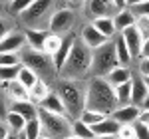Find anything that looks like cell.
Masks as SVG:
<instances>
[{"instance_id": "1", "label": "cell", "mask_w": 149, "mask_h": 139, "mask_svg": "<svg viewBox=\"0 0 149 139\" xmlns=\"http://www.w3.org/2000/svg\"><path fill=\"white\" fill-rule=\"evenodd\" d=\"M119 107L115 88L105 78H90L86 83V109L111 115Z\"/></svg>"}, {"instance_id": "2", "label": "cell", "mask_w": 149, "mask_h": 139, "mask_svg": "<svg viewBox=\"0 0 149 139\" xmlns=\"http://www.w3.org/2000/svg\"><path fill=\"white\" fill-rule=\"evenodd\" d=\"M92 58H93V50H90L84 42L76 40L64 68L60 70V80L80 81L81 78H86L92 72Z\"/></svg>"}, {"instance_id": "3", "label": "cell", "mask_w": 149, "mask_h": 139, "mask_svg": "<svg viewBox=\"0 0 149 139\" xmlns=\"http://www.w3.org/2000/svg\"><path fill=\"white\" fill-rule=\"evenodd\" d=\"M56 93L60 99L64 101V107L68 111L70 119H80L84 109H86V85L74 80H58L56 83Z\"/></svg>"}, {"instance_id": "4", "label": "cell", "mask_w": 149, "mask_h": 139, "mask_svg": "<svg viewBox=\"0 0 149 139\" xmlns=\"http://www.w3.org/2000/svg\"><path fill=\"white\" fill-rule=\"evenodd\" d=\"M20 60H22V66L30 68L32 72H36L40 80L58 78V70H56V64H54V58L48 56L46 52L32 50V48H24L22 52H20Z\"/></svg>"}, {"instance_id": "5", "label": "cell", "mask_w": 149, "mask_h": 139, "mask_svg": "<svg viewBox=\"0 0 149 139\" xmlns=\"http://www.w3.org/2000/svg\"><path fill=\"white\" fill-rule=\"evenodd\" d=\"M56 10V0H36L24 14H20V20L30 30H48L46 26H50Z\"/></svg>"}, {"instance_id": "6", "label": "cell", "mask_w": 149, "mask_h": 139, "mask_svg": "<svg viewBox=\"0 0 149 139\" xmlns=\"http://www.w3.org/2000/svg\"><path fill=\"white\" fill-rule=\"evenodd\" d=\"M38 119L42 123V135L50 139H66L72 135V119L68 115L50 113L46 109L38 111Z\"/></svg>"}, {"instance_id": "7", "label": "cell", "mask_w": 149, "mask_h": 139, "mask_svg": "<svg viewBox=\"0 0 149 139\" xmlns=\"http://www.w3.org/2000/svg\"><path fill=\"white\" fill-rule=\"evenodd\" d=\"M115 66H119L117 60V52H115V44L109 40L105 46L93 50V58H92V78H105Z\"/></svg>"}, {"instance_id": "8", "label": "cell", "mask_w": 149, "mask_h": 139, "mask_svg": "<svg viewBox=\"0 0 149 139\" xmlns=\"http://www.w3.org/2000/svg\"><path fill=\"white\" fill-rule=\"evenodd\" d=\"M74 22H76V14H74V10L68 8V6H62V8H58V10L54 12L48 30H50L52 34L66 36V34H70V30H72Z\"/></svg>"}, {"instance_id": "9", "label": "cell", "mask_w": 149, "mask_h": 139, "mask_svg": "<svg viewBox=\"0 0 149 139\" xmlns=\"http://www.w3.org/2000/svg\"><path fill=\"white\" fill-rule=\"evenodd\" d=\"M81 42L90 48V50H97V48L105 46V44L109 42V38H105V36L90 22V24H86V26L81 28Z\"/></svg>"}, {"instance_id": "10", "label": "cell", "mask_w": 149, "mask_h": 139, "mask_svg": "<svg viewBox=\"0 0 149 139\" xmlns=\"http://www.w3.org/2000/svg\"><path fill=\"white\" fill-rule=\"evenodd\" d=\"M24 48H28L26 34L20 32H10L2 42H0V54H20Z\"/></svg>"}, {"instance_id": "11", "label": "cell", "mask_w": 149, "mask_h": 139, "mask_svg": "<svg viewBox=\"0 0 149 139\" xmlns=\"http://www.w3.org/2000/svg\"><path fill=\"white\" fill-rule=\"evenodd\" d=\"M139 113H141V107L139 105L127 104V105H119L113 113H111V117H113L119 125H133V123H137Z\"/></svg>"}, {"instance_id": "12", "label": "cell", "mask_w": 149, "mask_h": 139, "mask_svg": "<svg viewBox=\"0 0 149 139\" xmlns=\"http://www.w3.org/2000/svg\"><path fill=\"white\" fill-rule=\"evenodd\" d=\"M86 10H88V16H90L92 20L105 18V16H111V14L117 12L115 6L111 4V0H88Z\"/></svg>"}, {"instance_id": "13", "label": "cell", "mask_w": 149, "mask_h": 139, "mask_svg": "<svg viewBox=\"0 0 149 139\" xmlns=\"http://www.w3.org/2000/svg\"><path fill=\"white\" fill-rule=\"evenodd\" d=\"M8 111H16V113H20L26 121H30V119L38 117L40 107H38L32 99H12L10 104H8Z\"/></svg>"}, {"instance_id": "14", "label": "cell", "mask_w": 149, "mask_h": 139, "mask_svg": "<svg viewBox=\"0 0 149 139\" xmlns=\"http://www.w3.org/2000/svg\"><path fill=\"white\" fill-rule=\"evenodd\" d=\"M121 36H123V40H125V44H127V48H129V52H131L133 60L139 58V54H141V46H143V36H141V32H139L135 26H131V28L123 30Z\"/></svg>"}, {"instance_id": "15", "label": "cell", "mask_w": 149, "mask_h": 139, "mask_svg": "<svg viewBox=\"0 0 149 139\" xmlns=\"http://www.w3.org/2000/svg\"><path fill=\"white\" fill-rule=\"evenodd\" d=\"M74 44H76V36L70 32V34L64 36V40H62V46H60V50H58L56 54L52 56V58H54V64H56L58 74H60V70L64 68V64H66V60H68V56H70V52H72V48H74Z\"/></svg>"}, {"instance_id": "16", "label": "cell", "mask_w": 149, "mask_h": 139, "mask_svg": "<svg viewBox=\"0 0 149 139\" xmlns=\"http://www.w3.org/2000/svg\"><path fill=\"white\" fill-rule=\"evenodd\" d=\"M135 22H137V16L133 14L131 8H123V10H117L113 14V24H115L117 34H121L123 30L131 28V26H135Z\"/></svg>"}, {"instance_id": "17", "label": "cell", "mask_w": 149, "mask_h": 139, "mask_svg": "<svg viewBox=\"0 0 149 139\" xmlns=\"http://www.w3.org/2000/svg\"><path fill=\"white\" fill-rule=\"evenodd\" d=\"M147 97H149V88L145 83V80H143V76L141 78H133L131 80V104L141 107Z\"/></svg>"}, {"instance_id": "18", "label": "cell", "mask_w": 149, "mask_h": 139, "mask_svg": "<svg viewBox=\"0 0 149 139\" xmlns=\"http://www.w3.org/2000/svg\"><path fill=\"white\" fill-rule=\"evenodd\" d=\"M38 107H40V109H46V111H50V113L68 115V111H66V107H64V101L60 99V95L56 93V90H52V93L48 95L42 104H38ZM68 117H70V115H68Z\"/></svg>"}, {"instance_id": "19", "label": "cell", "mask_w": 149, "mask_h": 139, "mask_svg": "<svg viewBox=\"0 0 149 139\" xmlns=\"http://www.w3.org/2000/svg\"><path fill=\"white\" fill-rule=\"evenodd\" d=\"M105 80L109 81L113 88H117V85H121V83H127V81L133 80V74H131V70L127 68V66H115V68L105 76Z\"/></svg>"}, {"instance_id": "20", "label": "cell", "mask_w": 149, "mask_h": 139, "mask_svg": "<svg viewBox=\"0 0 149 139\" xmlns=\"http://www.w3.org/2000/svg\"><path fill=\"white\" fill-rule=\"evenodd\" d=\"M24 34H26L28 48L44 52V42H46V38H48V34H50V30H30V28H28Z\"/></svg>"}, {"instance_id": "21", "label": "cell", "mask_w": 149, "mask_h": 139, "mask_svg": "<svg viewBox=\"0 0 149 139\" xmlns=\"http://www.w3.org/2000/svg\"><path fill=\"white\" fill-rule=\"evenodd\" d=\"M92 129H93L95 135H117L119 129H121V125H119L111 115H107L103 121H100L97 125H92Z\"/></svg>"}, {"instance_id": "22", "label": "cell", "mask_w": 149, "mask_h": 139, "mask_svg": "<svg viewBox=\"0 0 149 139\" xmlns=\"http://www.w3.org/2000/svg\"><path fill=\"white\" fill-rule=\"evenodd\" d=\"M113 44H115V52H117L119 66H127V68H129V64L133 62V56H131V52H129V48H127L123 36L117 34V36H115V40H113Z\"/></svg>"}, {"instance_id": "23", "label": "cell", "mask_w": 149, "mask_h": 139, "mask_svg": "<svg viewBox=\"0 0 149 139\" xmlns=\"http://www.w3.org/2000/svg\"><path fill=\"white\" fill-rule=\"evenodd\" d=\"M50 93H52V90H50L48 81H46V80H38V81L34 83V88L30 90V99H32V101L38 105V104H42V101L46 99Z\"/></svg>"}, {"instance_id": "24", "label": "cell", "mask_w": 149, "mask_h": 139, "mask_svg": "<svg viewBox=\"0 0 149 139\" xmlns=\"http://www.w3.org/2000/svg\"><path fill=\"white\" fill-rule=\"evenodd\" d=\"M92 24L102 32L105 38H115L117 36V30H115V24H113V16H105V18H97V20H92Z\"/></svg>"}, {"instance_id": "25", "label": "cell", "mask_w": 149, "mask_h": 139, "mask_svg": "<svg viewBox=\"0 0 149 139\" xmlns=\"http://www.w3.org/2000/svg\"><path fill=\"white\" fill-rule=\"evenodd\" d=\"M6 123H8V127H10L12 133H16V135H20L24 131V127H26V119H24L20 113H16V111H8L6 113Z\"/></svg>"}, {"instance_id": "26", "label": "cell", "mask_w": 149, "mask_h": 139, "mask_svg": "<svg viewBox=\"0 0 149 139\" xmlns=\"http://www.w3.org/2000/svg\"><path fill=\"white\" fill-rule=\"evenodd\" d=\"M4 85H6V92H8V95L12 99H30V92L18 80L10 81V83H4Z\"/></svg>"}, {"instance_id": "27", "label": "cell", "mask_w": 149, "mask_h": 139, "mask_svg": "<svg viewBox=\"0 0 149 139\" xmlns=\"http://www.w3.org/2000/svg\"><path fill=\"white\" fill-rule=\"evenodd\" d=\"M72 135H76V137H80V139H93L95 137L93 129L90 125H86L81 119H74L72 121Z\"/></svg>"}, {"instance_id": "28", "label": "cell", "mask_w": 149, "mask_h": 139, "mask_svg": "<svg viewBox=\"0 0 149 139\" xmlns=\"http://www.w3.org/2000/svg\"><path fill=\"white\" fill-rule=\"evenodd\" d=\"M38 80H40V78H38V74H36V72H32V70L26 68V66H22V68H20V74H18V81L22 83V85L26 88V90H28V92H30V90L34 88V83H36Z\"/></svg>"}, {"instance_id": "29", "label": "cell", "mask_w": 149, "mask_h": 139, "mask_svg": "<svg viewBox=\"0 0 149 139\" xmlns=\"http://www.w3.org/2000/svg\"><path fill=\"white\" fill-rule=\"evenodd\" d=\"M22 135L26 139H40V137H42V123H40V119H38V117L30 119V121L26 123Z\"/></svg>"}, {"instance_id": "30", "label": "cell", "mask_w": 149, "mask_h": 139, "mask_svg": "<svg viewBox=\"0 0 149 139\" xmlns=\"http://www.w3.org/2000/svg\"><path fill=\"white\" fill-rule=\"evenodd\" d=\"M22 66H0V83H10V81L18 80Z\"/></svg>"}, {"instance_id": "31", "label": "cell", "mask_w": 149, "mask_h": 139, "mask_svg": "<svg viewBox=\"0 0 149 139\" xmlns=\"http://www.w3.org/2000/svg\"><path fill=\"white\" fill-rule=\"evenodd\" d=\"M62 40H64V36H58V34H48L46 42H44V52H46L48 56H54L58 50H60V46H62Z\"/></svg>"}, {"instance_id": "32", "label": "cell", "mask_w": 149, "mask_h": 139, "mask_svg": "<svg viewBox=\"0 0 149 139\" xmlns=\"http://www.w3.org/2000/svg\"><path fill=\"white\" fill-rule=\"evenodd\" d=\"M105 113H102V111H93V109H84V113H81V121H84V123H86V125H90V127H92V125H97V123H100V121H103V119H105Z\"/></svg>"}, {"instance_id": "33", "label": "cell", "mask_w": 149, "mask_h": 139, "mask_svg": "<svg viewBox=\"0 0 149 139\" xmlns=\"http://www.w3.org/2000/svg\"><path fill=\"white\" fill-rule=\"evenodd\" d=\"M115 95H117V101H119V105L131 104V81L117 85V88H115Z\"/></svg>"}, {"instance_id": "34", "label": "cell", "mask_w": 149, "mask_h": 139, "mask_svg": "<svg viewBox=\"0 0 149 139\" xmlns=\"http://www.w3.org/2000/svg\"><path fill=\"white\" fill-rule=\"evenodd\" d=\"M34 2L36 0H12L10 4H8V8H10L12 14H24Z\"/></svg>"}, {"instance_id": "35", "label": "cell", "mask_w": 149, "mask_h": 139, "mask_svg": "<svg viewBox=\"0 0 149 139\" xmlns=\"http://www.w3.org/2000/svg\"><path fill=\"white\" fill-rule=\"evenodd\" d=\"M0 66H22L20 54H0Z\"/></svg>"}, {"instance_id": "36", "label": "cell", "mask_w": 149, "mask_h": 139, "mask_svg": "<svg viewBox=\"0 0 149 139\" xmlns=\"http://www.w3.org/2000/svg\"><path fill=\"white\" fill-rule=\"evenodd\" d=\"M135 28L141 32L143 40H145V38H149V16H139L137 22H135Z\"/></svg>"}, {"instance_id": "37", "label": "cell", "mask_w": 149, "mask_h": 139, "mask_svg": "<svg viewBox=\"0 0 149 139\" xmlns=\"http://www.w3.org/2000/svg\"><path fill=\"white\" fill-rule=\"evenodd\" d=\"M133 129H135V139H149V125H143V123H133Z\"/></svg>"}, {"instance_id": "38", "label": "cell", "mask_w": 149, "mask_h": 139, "mask_svg": "<svg viewBox=\"0 0 149 139\" xmlns=\"http://www.w3.org/2000/svg\"><path fill=\"white\" fill-rule=\"evenodd\" d=\"M117 139H135V129H133V125H121L119 133H117Z\"/></svg>"}, {"instance_id": "39", "label": "cell", "mask_w": 149, "mask_h": 139, "mask_svg": "<svg viewBox=\"0 0 149 139\" xmlns=\"http://www.w3.org/2000/svg\"><path fill=\"white\" fill-rule=\"evenodd\" d=\"M133 10V14L135 16H149V0L147 2H143V4H139V6H135V8H131Z\"/></svg>"}, {"instance_id": "40", "label": "cell", "mask_w": 149, "mask_h": 139, "mask_svg": "<svg viewBox=\"0 0 149 139\" xmlns=\"http://www.w3.org/2000/svg\"><path fill=\"white\" fill-rule=\"evenodd\" d=\"M8 34H10V26H8V22H6L4 18H0V42H2Z\"/></svg>"}, {"instance_id": "41", "label": "cell", "mask_w": 149, "mask_h": 139, "mask_svg": "<svg viewBox=\"0 0 149 139\" xmlns=\"http://www.w3.org/2000/svg\"><path fill=\"white\" fill-rule=\"evenodd\" d=\"M139 74L143 78H149V60H141L139 62Z\"/></svg>"}, {"instance_id": "42", "label": "cell", "mask_w": 149, "mask_h": 139, "mask_svg": "<svg viewBox=\"0 0 149 139\" xmlns=\"http://www.w3.org/2000/svg\"><path fill=\"white\" fill-rule=\"evenodd\" d=\"M141 60H149V38L143 40V46H141V54H139Z\"/></svg>"}, {"instance_id": "43", "label": "cell", "mask_w": 149, "mask_h": 139, "mask_svg": "<svg viewBox=\"0 0 149 139\" xmlns=\"http://www.w3.org/2000/svg\"><path fill=\"white\" fill-rule=\"evenodd\" d=\"M10 137V127H8V123H2L0 121V139H8Z\"/></svg>"}, {"instance_id": "44", "label": "cell", "mask_w": 149, "mask_h": 139, "mask_svg": "<svg viewBox=\"0 0 149 139\" xmlns=\"http://www.w3.org/2000/svg\"><path fill=\"white\" fill-rule=\"evenodd\" d=\"M137 121H139V123H143V125H149V109H141Z\"/></svg>"}, {"instance_id": "45", "label": "cell", "mask_w": 149, "mask_h": 139, "mask_svg": "<svg viewBox=\"0 0 149 139\" xmlns=\"http://www.w3.org/2000/svg\"><path fill=\"white\" fill-rule=\"evenodd\" d=\"M111 4L115 6V10H123V8H127L125 0H111Z\"/></svg>"}, {"instance_id": "46", "label": "cell", "mask_w": 149, "mask_h": 139, "mask_svg": "<svg viewBox=\"0 0 149 139\" xmlns=\"http://www.w3.org/2000/svg\"><path fill=\"white\" fill-rule=\"evenodd\" d=\"M143 2H147V0H125L127 8H135V6H139V4H143Z\"/></svg>"}, {"instance_id": "47", "label": "cell", "mask_w": 149, "mask_h": 139, "mask_svg": "<svg viewBox=\"0 0 149 139\" xmlns=\"http://www.w3.org/2000/svg\"><path fill=\"white\" fill-rule=\"evenodd\" d=\"M6 109H8V107H6V104H4V99L0 97V115H2V113H8Z\"/></svg>"}, {"instance_id": "48", "label": "cell", "mask_w": 149, "mask_h": 139, "mask_svg": "<svg viewBox=\"0 0 149 139\" xmlns=\"http://www.w3.org/2000/svg\"><path fill=\"white\" fill-rule=\"evenodd\" d=\"M93 139H117V135H95Z\"/></svg>"}, {"instance_id": "49", "label": "cell", "mask_w": 149, "mask_h": 139, "mask_svg": "<svg viewBox=\"0 0 149 139\" xmlns=\"http://www.w3.org/2000/svg\"><path fill=\"white\" fill-rule=\"evenodd\" d=\"M141 109H149V97L143 101V105H141Z\"/></svg>"}, {"instance_id": "50", "label": "cell", "mask_w": 149, "mask_h": 139, "mask_svg": "<svg viewBox=\"0 0 149 139\" xmlns=\"http://www.w3.org/2000/svg\"><path fill=\"white\" fill-rule=\"evenodd\" d=\"M70 4H80V2H84V0H68Z\"/></svg>"}, {"instance_id": "51", "label": "cell", "mask_w": 149, "mask_h": 139, "mask_svg": "<svg viewBox=\"0 0 149 139\" xmlns=\"http://www.w3.org/2000/svg\"><path fill=\"white\" fill-rule=\"evenodd\" d=\"M8 139H18V135H16V133H12V135H10Z\"/></svg>"}, {"instance_id": "52", "label": "cell", "mask_w": 149, "mask_h": 139, "mask_svg": "<svg viewBox=\"0 0 149 139\" xmlns=\"http://www.w3.org/2000/svg\"><path fill=\"white\" fill-rule=\"evenodd\" d=\"M66 139H80V137H76V135H70V137H66Z\"/></svg>"}, {"instance_id": "53", "label": "cell", "mask_w": 149, "mask_h": 139, "mask_svg": "<svg viewBox=\"0 0 149 139\" xmlns=\"http://www.w3.org/2000/svg\"><path fill=\"white\" fill-rule=\"evenodd\" d=\"M143 80H145V83H147V88H149V78H143Z\"/></svg>"}, {"instance_id": "54", "label": "cell", "mask_w": 149, "mask_h": 139, "mask_svg": "<svg viewBox=\"0 0 149 139\" xmlns=\"http://www.w3.org/2000/svg\"><path fill=\"white\" fill-rule=\"evenodd\" d=\"M18 139H26V137H24V135H22V133H20V135H18Z\"/></svg>"}, {"instance_id": "55", "label": "cell", "mask_w": 149, "mask_h": 139, "mask_svg": "<svg viewBox=\"0 0 149 139\" xmlns=\"http://www.w3.org/2000/svg\"><path fill=\"white\" fill-rule=\"evenodd\" d=\"M40 139H50V137H44V135H42V137H40Z\"/></svg>"}, {"instance_id": "56", "label": "cell", "mask_w": 149, "mask_h": 139, "mask_svg": "<svg viewBox=\"0 0 149 139\" xmlns=\"http://www.w3.org/2000/svg\"><path fill=\"white\" fill-rule=\"evenodd\" d=\"M4 2H8V4H10V2H12V0H4Z\"/></svg>"}]
</instances>
